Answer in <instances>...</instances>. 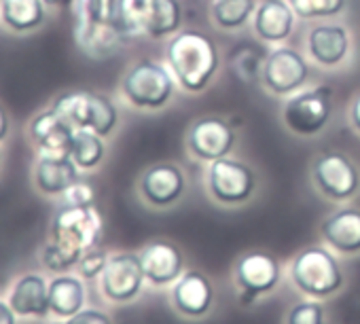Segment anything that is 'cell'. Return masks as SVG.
Returning <instances> with one entry per match:
<instances>
[{
  "label": "cell",
  "instance_id": "obj_1",
  "mask_svg": "<svg viewBox=\"0 0 360 324\" xmlns=\"http://www.w3.org/2000/svg\"><path fill=\"white\" fill-rule=\"evenodd\" d=\"M165 64L169 66L178 89L185 93H204L223 66V56L212 37L198 28H183L165 45Z\"/></svg>",
  "mask_w": 360,
  "mask_h": 324
},
{
  "label": "cell",
  "instance_id": "obj_2",
  "mask_svg": "<svg viewBox=\"0 0 360 324\" xmlns=\"http://www.w3.org/2000/svg\"><path fill=\"white\" fill-rule=\"evenodd\" d=\"M292 286L309 299H330L345 286L339 254L326 244H309L295 254L288 267Z\"/></svg>",
  "mask_w": 360,
  "mask_h": 324
},
{
  "label": "cell",
  "instance_id": "obj_3",
  "mask_svg": "<svg viewBox=\"0 0 360 324\" xmlns=\"http://www.w3.org/2000/svg\"><path fill=\"white\" fill-rule=\"evenodd\" d=\"M178 83L165 62L142 58L123 72L121 96L138 110H163L176 96Z\"/></svg>",
  "mask_w": 360,
  "mask_h": 324
},
{
  "label": "cell",
  "instance_id": "obj_4",
  "mask_svg": "<svg viewBox=\"0 0 360 324\" xmlns=\"http://www.w3.org/2000/svg\"><path fill=\"white\" fill-rule=\"evenodd\" d=\"M208 197L221 208H242L259 191V174L244 159L223 157L206 168L204 176Z\"/></svg>",
  "mask_w": 360,
  "mask_h": 324
},
{
  "label": "cell",
  "instance_id": "obj_5",
  "mask_svg": "<svg viewBox=\"0 0 360 324\" xmlns=\"http://www.w3.org/2000/svg\"><path fill=\"white\" fill-rule=\"evenodd\" d=\"M309 181L318 195L333 204H345L360 193V168L341 150L318 153L311 161Z\"/></svg>",
  "mask_w": 360,
  "mask_h": 324
},
{
  "label": "cell",
  "instance_id": "obj_6",
  "mask_svg": "<svg viewBox=\"0 0 360 324\" xmlns=\"http://www.w3.org/2000/svg\"><path fill=\"white\" fill-rule=\"evenodd\" d=\"M333 106V89L328 85L305 87L286 98L282 106V123L290 134L311 138L328 127Z\"/></svg>",
  "mask_w": 360,
  "mask_h": 324
},
{
  "label": "cell",
  "instance_id": "obj_7",
  "mask_svg": "<svg viewBox=\"0 0 360 324\" xmlns=\"http://www.w3.org/2000/svg\"><path fill=\"white\" fill-rule=\"evenodd\" d=\"M311 77L309 58L295 47L276 45L267 51L261 68V85L276 98H290L307 87Z\"/></svg>",
  "mask_w": 360,
  "mask_h": 324
},
{
  "label": "cell",
  "instance_id": "obj_8",
  "mask_svg": "<svg viewBox=\"0 0 360 324\" xmlns=\"http://www.w3.org/2000/svg\"><path fill=\"white\" fill-rule=\"evenodd\" d=\"M282 282V263L265 250H250L233 265V284L242 303H252L271 294Z\"/></svg>",
  "mask_w": 360,
  "mask_h": 324
},
{
  "label": "cell",
  "instance_id": "obj_9",
  "mask_svg": "<svg viewBox=\"0 0 360 324\" xmlns=\"http://www.w3.org/2000/svg\"><path fill=\"white\" fill-rule=\"evenodd\" d=\"M102 233H104V221L96 206L66 204L53 216V225H51L53 242L70 250L85 252L89 248L100 246Z\"/></svg>",
  "mask_w": 360,
  "mask_h": 324
},
{
  "label": "cell",
  "instance_id": "obj_10",
  "mask_svg": "<svg viewBox=\"0 0 360 324\" xmlns=\"http://www.w3.org/2000/svg\"><path fill=\"white\" fill-rule=\"evenodd\" d=\"M238 131L236 127L219 117V115H206L195 119L185 134V148L187 153L202 164H212L217 159L229 157L236 148Z\"/></svg>",
  "mask_w": 360,
  "mask_h": 324
},
{
  "label": "cell",
  "instance_id": "obj_11",
  "mask_svg": "<svg viewBox=\"0 0 360 324\" xmlns=\"http://www.w3.org/2000/svg\"><path fill=\"white\" fill-rule=\"evenodd\" d=\"M187 174L174 161H157L138 179V195L153 210H169L187 193Z\"/></svg>",
  "mask_w": 360,
  "mask_h": 324
},
{
  "label": "cell",
  "instance_id": "obj_12",
  "mask_svg": "<svg viewBox=\"0 0 360 324\" xmlns=\"http://www.w3.org/2000/svg\"><path fill=\"white\" fill-rule=\"evenodd\" d=\"M146 282L140 254L117 252L110 254L106 269L100 276V290L112 303H129L138 299Z\"/></svg>",
  "mask_w": 360,
  "mask_h": 324
},
{
  "label": "cell",
  "instance_id": "obj_13",
  "mask_svg": "<svg viewBox=\"0 0 360 324\" xmlns=\"http://www.w3.org/2000/svg\"><path fill=\"white\" fill-rule=\"evenodd\" d=\"M169 303L178 316L202 320L214 305V284L204 271L187 269L169 286Z\"/></svg>",
  "mask_w": 360,
  "mask_h": 324
},
{
  "label": "cell",
  "instance_id": "obj_14",
  "mask_svg": "<svg viewBox=\"0 0 360 324\" xmlns=\"http://www.w3.org/2000/svg\"><path fill=\"white\" fill-rule=\"evenodd\" d=\"M352 51V37L343 24H316L305 37V56L320 68H339Z\"/></svg>",
  "mask_w": 360,
  "mask_h": 324
},
{
  "label": "cell",
  "instance_id": "obj_15",
  "mask_svg": "<svg viewBox=\"0 0 360 324\" xmlns=\"http://www.w3.org/2000/svg\"><path fill=\"white\" fill-rule=\"evenodd\" d=\"M142 269L146 282L155 288L172 286L185 269V254L176 244L167 240H153L140 250Z\"/></svg>",
  "mask_w": 360,
  "mask_h": 324
},
{
  "label": "cell",
  "instance_id": "obj_16",
  "mask_svg": "<svg viewBox=\"0 0 360 324\" xmlns=\"http://www.w3.org/2000/svg\"><path fill=\"white\" fill-rule=\"evenodd\" d=\"M297 13L288 0H259L252 18V32L265 45H284L297 26Z\"/></svg>",
  "mask_w": 360,
  "mask_h": 324
},
{
  "label": "cell",
  "instance_id": "obj_17",
  "mask_svg": "<svg viewBox=\"0 0 360 324\" xmlns=\"http://www.w3.org/2000/svg\"><path fill=\"white\" fill-rule=\"evenodd\" d=\"M322 242L339 257L360 254V208L341 206L320 223Z\"/></svg>",
  "mask_w": 360,
  "mask_h": 324
},
{
  "label": "cell",
  "instance_id": "obj_18",
  "mask_svg": "<svg viewBox=\"0 0 360 324\" xmlns=\"http://www.w3.org/2000/svg\"><path fill=\"white\" fill-rule=\"evenodd\" d=\"M75 129L53 110H45L37 115L30 123V138L39 146L41 155H70Z\"/></svg>",
  "mask_w": 360,
  "mask_h": 324
},
{
  "label": "cell",
  "instance_id": "obj_19",
  "mask_svg": "<svg viewBox=\"0 0 360 324\" xmlns=\"http://www.w3.org/2000/svg\"><path fill=\"white\" fill-rule=\"evenodd\" d=\"M37 187L47 195H64L79 181V166L70 155H41L37 164Z\"/></svg>",
  "mask_w": 360,
  "mask_h": 324
},
{
  "label": "cell",
  "instance_id": "obj_20",
  "mask_svg": "<svg viewBox=\"0 0 360 324\" xmlns=\"http://www.w3.org/2000/svg\"><path fill=\"white\" fill-rule=\"evenodd\" d=\"M15 313L20 316H37L43 318L51 311L49 307V284L45 278L37 273H26L22 276L11 292V303Z\"/></svg>",
  "mask_w": 360,
  "mask_h": 324
},
{
  "label": "cell",
  "instance_id": "obj_21",
  "mask_svg": "<svg viewBox=\"0 0 360 324\" xmlns=\"http://www.w3.org/2000/svg\"><path fill=\"white\" fill-rule=\"evenodd\" d=\"M259 0H212L210 20L223 32H240L252 24Z\"/></svg>",
  "mask_w": 360,
  "mask_h": 324
},
{
  "label": "cell",
  "instance_id": "obj_22",
  "mask_svg": "<svg viewBox=\"0 0 360 324\" xmlns=\"http://www.w3.org/2000/svg\"><path fill=\"white\" fill-rule=\"evenodd\" d=\"M85 305V286L79 278L62 273L49 284V307L60 318H70Z\"/></svg>",
  "mask_w": 360,
  "mask_h": 324
},
{
  "label": "cell",
  "instance_id": "obj_23",
  "mask_svg": "<svg viewBox=\"0 0 360 324\" xmlns=\"http://www.w3.org/2000/svg\"><path fill=\"white\" fill-rule=\"evenodd\" d=\"M43 0H0L3 22L15 32H30L45 22Z\"/></svg>",
  "mask_w": 360,
  "mask_h": 324
},
{
  "label": "cell",
  "instance_id": "obj_24",
  "mask_svg": "<svg viewBox=\"0 0 360 324\" xmlns=\"http://www.w3.org/2000/svg\"><path fill=\"white\" fill-rule=\"evenodd\" d=\"M180 30H183V5H180V0H153L144 34L150 39H169Z\"/></svg>",
  "mask_w": 360,
  "mask_h": 324
},
{
  "label": "cell",
  "instance_id": "obj_25",
  "mask_svg": "<svg viewBox=\"0 0 360 324\" xmlns=\"http://www.w3.org/2000/svg\"><path fill=\"white\" fill-rule=\"evenodd\" d=\"M75 131L89 129L91 121V91H66L56 98L51 106Z\"/></svg>",
  "mask_w": 360,
  "mask_h": 324
},
{
  "label": "cell",
  "instance_id": "obj_26",
  "mask_svg": "<svg viewBox=\"0 0 360 324\" xmlns=\"http://www.w3.org/2000/svg\"><path fill=\"white\" fill-rule=\"evenodd\" d=\"M106 155L104 138L91 129H77L72 136L70 157L79 166V170H94L98 168Z\"/></svg>",
  "mask_w": 360,
  "mask_h": 324
},
{
  "label": "cell",
  "instance_id": "obj_27",
  "mask_svg": "<svg viewBox=\"0 0 360 324\" xmlns=\"http://www.w3.org/2000/svg\"><path fill=\"white\" fill-rule=\"evenodd\" d=\"M150 9H153V0H117L115 22L119 30L125 34V39L140 37L146 32Z\"/></svg>",
  "mask_w": 360,
  "mask_h": 324
},
{
  "label": "cell",
  "instance_id": "obj_28",
  "mask_svg": "<svg viewBox=\"0 0 360 324\" xmlns=\"http://www.w3.org/2000/svg\"><path fill=\"white\" fill-rule=\"evenodd\" d=\"M75 30L117 24L115 9L117 0H75Z\"/></svg>",
  "mask_w": 360,
  "mask_h": 324
},
{
  "label": "cell",
  "instance_id": "obj_29",
  "mask_svg": "<svg viewBox=\"0 0 360 324\" xmlns=\"http://www.w3.org/2000/svg\"><path fill=\"white\" fill-rule=\"evenodd\" d=\"M119 123V110L115 106V102L104 96V93H96L91 91V121H89V129L100 134L102 138L110 136L115 131Z\"/></svg>",
  "mask_w": 360,
  "mask_h": 324
},
{
  "label": "cell",
  "instance_id": "obj_30",
  "mask_svg": "<svg viewBox=\"0 0 360 324\" xmlns=\"http://www.w3.org/2000/svg\"><path fill=\"white\" fill-rule=\"evenodd\" d=\"M299 20H330L345 11L347 0H288Z\"/></svg>",
  "mask_w": 360,
  "mask_h": 324
},
{
  "label": "cell",
  "instance_id": "obj_31",
  "mask_svg": "<svg viewBox=\"0 0 360 324\" xmlns=\"http://www.w3.org/2000/svg\"><path fill=\"white\" fill-rule=\"evenodd\" d=\"M83 252H77V250H70L58 242H51L43 248L41 252V259H43V265L49 269V271H56V273H66L70 271L72 267L79 265V259H81Z\"/></svg>",
  "mask_w": 360,
  "mask_h": 324
},
{
  "label": "cell",
  "instance_id": "obj_32",
  "mask_svg": "<svg viewBox=\"0 0 360 324\" xmlns=\"http://www.w3.org/2000/svg\"><path fill=\"white\" fill-rule=\"evenodd\" d=\"M284 324H326V309L318 299L307 297L286 311Z\"/></svg>",
  "mask_w": 360,
  "mask_h": 324
},
{
  "label": "cell",
  "instance_id": "obj_33",
  "mask_svg": "<svg viewBox=\"0 0 360 324\" xmlns=\"http://www.w3.org/2000/svg\"><path fill=\"white\" fill-rule=\"evenodd\" d=\"M108 259H110V257H108V252H106L104 248H100V246L85 250V252L81 254V259H79V265H77L79 276H81V278H85V280L100 278V276H102V271L106 269Z\"/></svg>",
  "mask_w": 360,
  "mask_h": 324
},
{
  "label": "cell",
  "instance_id": "obj_34",
  "mask_svg": "<svg viewBox=\"0 0 360 324\" xmlns=\"http://www.w3.org/2000/svg\"><path fill=\"white\" fill-rule=\"evenodd\" d=\"M66 204L70 206H96V191L91 185L83 183V181H77L66 193Z\"/></svg>",
  "mask_w": 360,
  "mask_h": 324
},
{
  "label": "cell",
  "instance_id": "obj_35",
  "mask_svg": "<svg viewBox=\"0 0 360 324\" xmlns=\"http://www.w3.org/2000/svg\"><path fill=\"white\" fill-rule=\"evenodd\" d=\"M66 324H112V320L100 309H81L66 318Z\"/></svg>",
  "mask_w": 360,
  "mask_h": 324
},
{
  "label": "cell",
  "instance_id": "obj_36",
  "mask_svg": "<svg viewBox=\"0 0 360 324\" xmlns=\"http://www.w3.org/2000/svg\"><path fill=\"white\" fill-rule=\"evenodd\" d=\"M347 119H349L352 129L360 134V91L352 98V102L347 106Z\"/></svg>",
  "mask_w": 360,
  "mask_h": 324
},
{
  "label": "cell",
  "instance_id": "obj_37",
  "mask_svg": "<svg viewBox=\"0 0 360 324\" xmlns=\"http://www.w3.org/2000/svg\"><path fill=\"white\" fill-rule=\"evenodd\" d=\"M0 324H15V311L11 305L0 301Z\"/></svg>",
  "mask_w": 360,
  "mask_h": 324
},
{
  "label": "cell",
  "instance_id": "obj_38",
  "mask_svg": "<svg viewBox=\"0 0 360 324\" xmlns=\"http://www.w3.org/2000/svg\"><path fill=\"white\" fill-rule=\"evenodd\" d=\"M7 134H9V115L3 108V104H0V140H5Z\"/></svg>",
  "mask_w": 360,
  "mask_h": 324
},
{
  "label": "cell",
  "instance_id": "obj_39",
  "mask_svg": "<svg viewBox=\"0 0 360 324\" xmlns=\"http://www.w3.org/2000/svg\"><path fill=\"white\" fill-rule=\"evenodd\" d=\"M47 7H66V5H72L75 0H43Z\"/></svg>",
  "mask_w": 360,
  "mask_h": 324
},
{
  "label": "cell",
  "instance_id": "obj_40",
  "mask_svg": "<svg viewBox=\"0 0 360 324\" xmlns=\"http://www.w3.org/2000/svg\"><path fill=\"white\" fill-rule=\"evenodd\" d=\"M56 324H66V322H56Z\"/></svg>",
  "mask_w": 360,
  "mask_h": 324
}]
</instances>
